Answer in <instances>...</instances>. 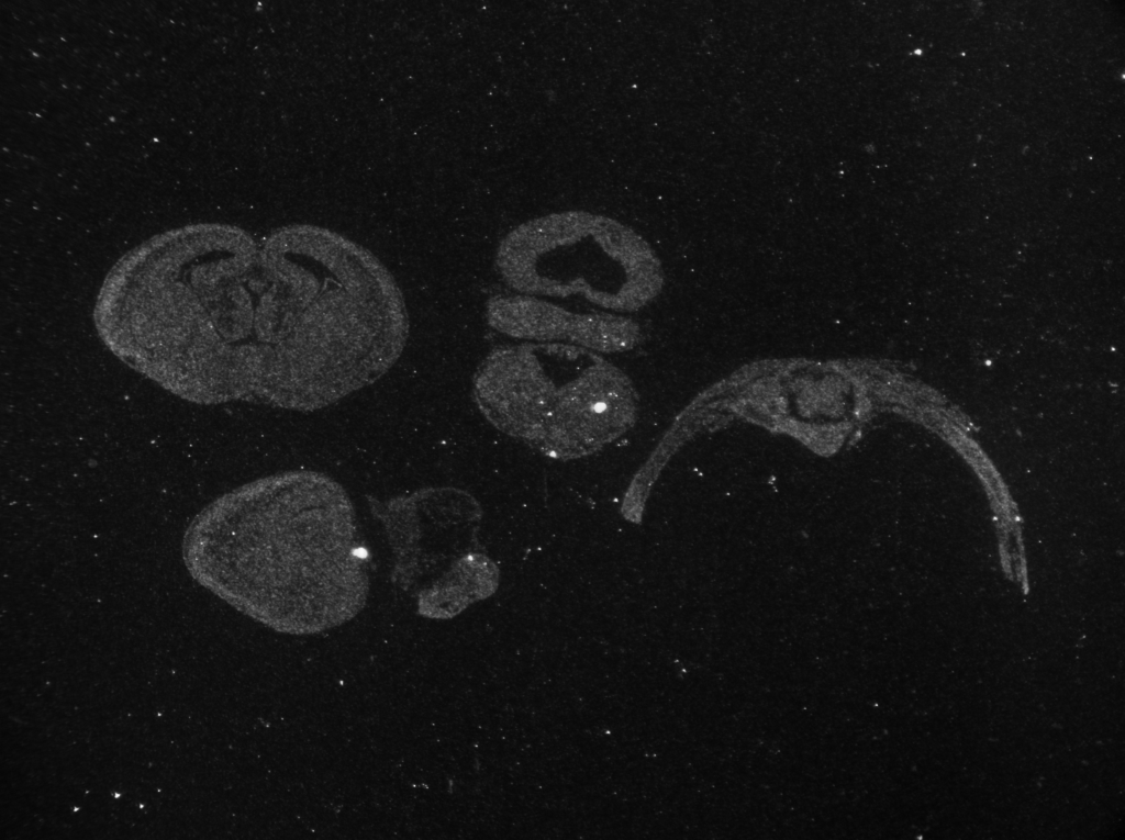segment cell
Masks as SVG:
<instances>
[{
  "instance_id": "4",
  "label": "cell",
  "mask_w": 1125,
  "mask_h": 840,
  "mask_svg": "<svg viewBox=\"0 0 1125 840\" xmlns=\"http://www.w3.org/2000/svg\"><path fill=\"white\" fill-rule=\"evenodd\" d=\"M367 502L391 550V581L420 615L448 619L497 591L500 569L479 541L483 509L471 493L427 486Z\"/></svg>"
},
{
  "instance_id": "2",
  "label": "cell",
  "mask_w": 1125,
  "mask_h": 840,
  "mask_svg": "<svg viewBox=\"0 0 1125 840\" xmlns=\"http://www.w3.org/2000/svg\"><path fill=\"white\" fill-rule=\"evenodd\" d=\"M483 417L543 456H592L637 423L639 396L630 376L604 355L559 343L493 348L472 378Z\"/></svg>"
},
{
  "instance_id": "3",
  "label": "cell",
  "mask_w": 1125,
  "mask_h": 840,
  "mask_svg": "<svg viewBox=\"0 0 1125 840\" xmlns=\"http://www.w3.org/2000/svg\"><path fill=\"white\" fill-rule=\"evenodd\" d=\"M494 264L516 293L580 298L623 315L647 306L664 285L660 261L639 234L587 211L552 213L516 226L500 242Z\"/></svg>"
},
{
  "instance_id": "1",
  "label": "cell",
  "mask_w": 1125,
  "mask_h": 840,
  "mask_svg": "<svg viewBox=\"0 0 1125 840\" xmlns=\"http://www.w3.org/2000/svg\"><path fill=\"white\" fill-rule=\"evenodd\" d=\"M208 570L261 624L290 635L338 627L366 606L370 579L345 488L312 470L274 473L219 499Z\"/></svg>"
},
{
  "instance_id": "5",
  "label": "cell",
  "mask_w": 1125,
  "mask_h": 840,
  "mask_svg": "<svg viewBox=\"0 0 1125 840\" xmlns=\"http://www.w3.org/2000/svg\"><path fill=\"white\" fill-rule=\"evenodd\" d=\"M488 325L519 341L559 343L602 355L635 349L643 340L641 325L612 312H575L528 294L502 293L488 299Z\"/></svg>"
}]
</instances>
